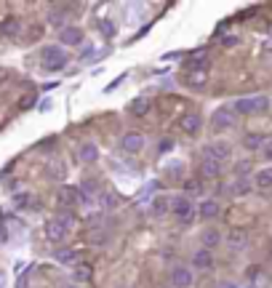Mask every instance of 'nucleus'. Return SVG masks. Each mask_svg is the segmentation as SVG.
<instances>
[{"label": "nucleus", "mask_w": 272, "mask_h": 288, "mask_svg": "<svg viewBox=\"0 0 272 288\" xmlns=\"http://www.w3.org/2000/svg\"><path fill=\"white\" fill-rule=\"evenodd\" d=\"M40 59H43V67L51 72H59L67 67V61H70V56L64 54V48L61 46H45L40 51Z\"/></svg>", "instance_id": "1"}, {"label": "nucleus", "mask_w": 272, "mask_h": 288, "mask_svg": "<svg viewBox=\"0 0 272 288\" xmlns=\"http://www.w3.org/2000/svg\"><path fill=\"white\" fill-rule=\"evenodd\" d=\"M267 104H270L267 96H248V99L235 101V112L237 115H253V112H264Z\"/></svg>", "instance_id": "2"}, {"label": "nucleus", "mask_w": 272, "mask_h": 288, "mask_svg": "<svg viewBox=\"0 0 272 288\" xmlns=\"http://www.w3.org/2000/svg\"><path fill=\"white\" fill-rule=\"evenodd\" d=\"M211 120H214L216 128H230V126L237 123V112H235V107H219V110L214 112Z\"/></svg>", "instance_id": "3"}, {"label": "nucleus", "mask_w": 272, "mask_h": 288, "mask_svg": "<svg viewBox=\"0 0 272 288\" xmlns=\"http://www.w3.org/2000/svg\"><path fill=\"white\" fill-rule=\"evenodd\" d=\"M227 246H230L232 251H246L248 248V232L246 230H232V232L227 235Z\"/></svg>", "instance_id": "4"}, {"label": "nucleus", "mask_w": 272, "mask_h": 288, "mask_svg": "<svg viewBox=\"0 0 272 288\" xmlns=\"http://www.w3.org/2000/svg\"><path fill=\"white\" fill-rule=\"evenodd\" d=\"M59 40H61V46H80V43H83V32L78 30V27H61Z\"/></svg>", "instance_id": "5"}, {"label": "nucleus", "mask_w": 272, "mask_h": 288, "mask_svg": "<svg viewBox=\"0 0 272 288\" xmlns=\"http://www.w3.org/2000/svg\"><path fill=\"white\" fill-rule=\"evenodd\" d=\"M120 147L126 152H141V150H144V136L136 134V131H131V134H126V136L120 139Z\"/></svg>", "instance_id": "6"}, {"label": "nucleus", "mask_w": 272, "mask_h": 288, "mask_svg": "<svg viewBox=\"0 0 272 288\" xmlns=\"http://www.w3.org/2000/svg\"><path fill=\"white\" fill-rule=\"evenodd\" d=\"M174 213L181 222H192V200L187 197H174Z\"/></svg>", "instance_id": "7"}, {"label": "nucleus", "mask_w": 272, "mask_h": 288, "mask_svg": "<svg viewBox=\"0 0 272 288\" xmlns=\"http://www.w3.org/2000/svg\"><path fill=\"white\" fill-rule=\"evenodd\" d=\"M171 283L176 288H190L192 286V269L190 267H176L171 272Z\"/></svg>", "instance_id": "8"}, {"label": "nucleus", "mask_w": 272, "mask_h": 288, "mask_svg": "<svg viewBox=\"0 0 272 288\" xmlns=\"http://www.w3.org/2000/svg\"><path fill=\"white\" fill-rule=\"evenodd\" d=\"M45 235H48V240H54V243H59L61 238L67 235V227L59 222V219H51L48 224H45Z\"/></svg>", "instance_id": "9"}, {"label": "nucleus", "mask_w": 272, "mask_h": 288, "mask_svg": "<svg viewBox=\"0 0 272 288\" xmlns=\"http://www.w3.org/2000/svg\"><path fill=\"white\" fill-rule=\"evenodd\" d=\"M192 264H195L197 269H211V264H214L211 251H208V248H200V251H195V256H192Z\"/></svg>", "instance_id": "10"}, {"label": "nucleus", "mask_w": 272, "mask_h": 288, "mask_svg": "<svg viewBox=\"0 0 272 288\" xmlns=\"http://www.w3.org/2000/svg\"><path fill=\"white\" fill-rule=\"evenodd\" d=\"M206 155L208 157H216V160H222V157L230 155V144L227 142H211L206 147Z\"/></svg>", "instance_id": "11"}, {"label": "nucleus", "mask_w": 272, "mask_h": 288, "mask_svg": "<svg viewBox=\"0 0 272 288\" xmlns=\"http://www.w3.org/2000/svg\"><path fill=\"white\" fill-rule=\"evenodd\" d=\"M19 32H21V21L14 19V16H11V19H5L3 24H0V35H5V38H16Z\"/></svg>", "instance_id": "12"}, {"label": "nucleus", "mask_w": 272, "mask_h": 288, "mask_svg": "<svg viewBox=\"0 0 272 288\" xmlns=\"http://www.w3.org/2000/svg\"><path fill=\"white\" fill-rule=\"evenodd\" d=\"M59 200H61V206H72L75 200H80V190H75V187H61V190H59Z\"/></svg>", "instance_id": "13"}, {"label": "nucleus", "mask_w": 272, "mask_h": 288, "mask_svg": "<svg viewBox=\"0 0 272 288\" xmlns=\"http://www.w3.org/2000/svg\"><path fill=\"white\" fill-rule=\"evenodd\" d=\"M197 213H200L203 219H214V216H219V203H216V200H203V203H200V208H197Z\"/></svg>", "instance_id": "14"}, {"label": "nucleus", "mask_w": 272, "mask_h": 288, "mask_svg": "<svg viewBox=\"0 0 272 288\" xmlns=\"http://www.w3.org/2000/svg\"><path fill=\"white\" fill-rule=\"evenodd\" d=\"M219 173H222V166H219V160H216V157H208V155H206V160H203V176H214V179H216Z\"/></svg>", "instance_id": "15"}, {"label": "nucleus", "mask_w": 272, "mask_h": 288, "mask_svg": "<svg viewBox=\"0 0 272 288\" xmlns=\"http://www.w3.org/2000/svg\"><path fill=\"white\" fill-rule=\"evenodd\" d=\"M181 128L187 134H197L200 131V115H184L181 117Z\"/></svg>", "instance_id": "16"}, {"label": "nucleus", "mask_w": 272, "mask_h": 288, "mask_svg": "<svg viewBox=\"0 0 272 288\" xmlns=\"http://www.w3.org/2000/svg\"><path fill=\"white\" fill-rule=\"evenodd\" d=\"M80 160L83 163H96L99 160V150H96V144H83L80 147Z\"/></svg>", "instance_id": "17"}, {"label": "nucleus", "mask_w": 272, "mask_h": 288, "mask_svg": "<svg viewBox=\"0 0 272 288\" xmlns=\"http://www.w3.org/2000/svg\"><path fill=\"white\" fill-rule=\"evenodd\" d=\"M253 184L262 190H270L272 187V168H264V171L256 173V179H253Z\"/></svg>", "instance_id": "18"}, {"label": "nucleus", "mask_w": 272, "mask_h": 288, "mask_svg": "<svg viewBox=\"0 0 272 288\" xmlns=\"http://www.w3.org/2000/svg\"><path fill=\"white\" fill-rule=\"evenodd\" d=\"M54 256H56V262L70 264V262H75V259H78V251H75V248H59V251H56Z\"/></svg>", "instance_id": "19"}, {"label": "nucleus", "mask_w": 272, "mask_h": 288, "mask_svg": "<svg viewBox=\"0 0 272 288\" xmlns=\"http://www.w3.org/2000/svg\"><path fill=\"white\" fill-rule=\"evenodd\" d=\"M219 232L216 230H206V232H203V248H208V251H211V248H216L219 246Z\"/></svg>", "instance_id": "20"}, {"label": "nucleus", "mask_w": 272, "mask_h": 288, "mask_svg": "<svg viewBox=\"0 0 272 288\" xmlns=\"http://www.w3.org/2000/svg\"><path fill=\"white\" fill-rule=\"evenodd\" d=\"M206 64H208V56L206 54H195V59L190 61V70L192 72H206Z\"/></svg>", "instance_id": "21"}, {"label": "nucleus", "mask_w": 272, "mask_h": 288, "mask_svg": "<svg viewBox=\"0 0 272 288\" xmlns=\"http://www.w3.org/2000/svg\"><path fill=\"white\" fill-rule=\"evenodd\" d=\"M131 112L134 115H147V112H150V99H134Z\"/></svg>", "instance_id": "22"}, {"label": "nucleus", "mask_w": 272, "mask_h": 288, "mask_svg": "<svg viewBox=\"0 0 272 288\" xmlns=\"http://www.w3.org/2000/svg\"><path fill=\"white\" fill-rule=\"evenodd\" d=\"M99 30H101V35H104V38H115V24H112V21L110 19H99Z\"/></svg>", "instance_id": "23"}, {"label": "nucleus", "mask_w": 272, "mask_h": 288, "mask_svg": "<svg viewBox=\"0 0 272 288\" xmlns=\"http://www.w3.org/2000/svg\"><path fill=\"white\" fill-rule=\"evenodd\" d=\"M262 144H264L262 134H248V136H246V147H248V150H259Z\"/></svg>", "instance_id": "24"}, {"label": "nucleus", "mask_w": 272, "mask_h": 288, "mask_svg": "<svg viewBox=\"0 0 272 288\" xmlns=\"http://www.w3.org/2000/svg\"><path fill=\"white\" fill-rule=\"evenodd\" d=\"M187 83H192V86H203L206 83V72H187Z\"/></svg>", "instance_id": "25"}, {"label": "nucleus", "mask_w": 272, "mask_h": 288, "mask_svg": "<svg viewBox=\"0 0 272 288\" xmlns=\"http://www.w3.org/2000/svg\"><path fill=\"white\" fill-rule=\"evenodd\" d=\"M48 173L54 179H64V166L61 163H48Z\"/></svg>", "instance_id": "26"}, {"label": "nucleus", "mask_w": 272, "mask_h": 288, "mask_svg": "<svg viewBox=\"0 0 272 288\" xmlns=\"http://www.w3.org/2000/svg\"><path fill=\"white\" fill-rule=\"evenodd\" d=\"M75 278H78V280H88V278H91V267H88V264H83V267H78Z\"/></svg>", "instance_id": "27"}, {"label": "nucleus", "mask_w": 272, "mask_h": 288, "mask_svg": "<svg viewBox=\"0 0 272 288\" xmlns=\"http://www.w3.org/2000/svg\"><path fill=\"white\" fill-rule=\"evenodd\" d=\"M248 190H251V187H248L246 179H240V182H237L235 187H232V192H235V195H243V192H248Z\"/></svg>", "instance_id": "28"}, {"label": "nucleus", "mask_w": 272, "mask_h": 288, "mask_svg": "<svg viewBox=\"0 0 272 288\" xmlns=\"http://www.w3.org/2000/svg\"><path fill=\"white\" fill-rule=\"evenodd\" d=\"M99 200H101V206H104V208H115V203H117L112 195H101Z\"/></svg>", "instance_id": "29"}, {"label": "nucleus", "mask_w": 272, "mask_h": 288, "mask_svg": "<svg viewBox=\"0 0 272 288\" xmlns=\"http://www.w3.org/2000/svg\"><path fill=\"white\" fill-rule=\"evenodd\" d=\"M48 19L54 21V24H61V19H64V14H59V11L54 8V11H51V16H48Z\"/></svg>", "instance_id": "30"}, {"label": "nucleus", "mask_w": 272, "mask_h": 288, "mask_svg": "<svg viewBox=\"0 0 272 288\" xmlns=\"http://www.w3.org/2000/svg\"><path fill=\"white\" fill-rule=\"evenodd\" d=\"M184 187H187V192H200V184H197L195 179H192V182H187Z\"/></svg>", "instance_id": "31"}, {"label": "nucleus", "mask_w": 272, "mask_h": 288, "mask_svg": "<svg viewBox=\"0 0 272 288\" xmlns=\"http://www.w3.org/2000/svg\"><path fill=\"white\" fill-rule=\"evenodd\" d=\"M166 150H174V142H171V139H163V144H160V152H166Z\"/></svg>", "instance_id": "32"}, {"label": "nucleus", "mask_w": 272, "mask_h": 288, "mask_svg": "<svg viewBox=\"0 0 272 288\" xmlns=\"http://www.w3.org/2000/svg\"><path fill=\"white\" fill-rule=\"evenodd\" d=\"M222 43H224V46H227V48H230V46H237V38H224V40H222Z\"/></svg>", "instance_id": "33"}, {"label": "nucleus", "mask_w": 272, "mask_h": 288, "mask_svg": "<svg viewBox=\"0 0 272 288\" xmlns=\"http://www.w3.org/2000/svg\"><path fill=\"white\" fill-rule=\"evenodd\" d=\"M163 206H166V200H155V208H152V211L160 213V211H163Z\"/></svg>", "instance_id": "34"}, {"label": "nucleus", "mask_w": 272, "mask_h": 288, "mask_svg": "<svg viewBox=\"0 0 272 288\" xmlns=\"http://www.w3.org/2000/svg\"><path fill=\"white\" fill-rule=\"evenodd\" d=\"M264 152H267V157L272 160V139H270V144H267V150H264Z\"/></svg>", "instance_id": "35"}, {"label": "nucleus", "mask_w": 272, "mask_h": 288, "mask_svg": "<svg viewBox=\"0 0 272 288\" xmlns=\"http://www.w3.org/2000/svg\"><path fill=\"white\" fill-rule=\"evenodd\" d=\"M0 240H5V232H3V230H0Z\"/></svg>", "instance_id": "36"}, {"label": "nucleus", "mask_w": 272, "mask_h": 288, "mask_svg": "<svg viewBox=\"0 0 272 288\" xmlns=\"http://www.w3.org/2000/svg\"><path fill=\"white\" fill-rule=\"evenodd\" d=\"M219 288H230V286H227V283H224V286H219Z\"/></svg>", "instance_id": "37"}, {"label": "nucleus", "mask_w": 272, "mask_h": 288, "mask_svg": "<svg viewBox=\"0 0 272 288\" xmlns=\"http://www.w3.org/2000/svg\"><path fill=\"white\" fill-rule=\"evenodd\" d=\"M70 288H75V286H70Z\"/></svg>", "instance_id": "38"}]
</instances>
